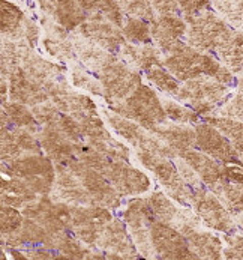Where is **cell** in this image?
<instances>
[{
    "label": "cell",
    "mask_w": 243,
    "mask_h": 260,
    "mask_svg": "<svg viewBox=\"0 0 243 260\" xmlns=\"http://www.w3.org/2000/svg\"><path fill=\"white\" fill-rule=\"evenodd\" d=\"M164 67L183 83L201 75H209L227 86H233L237 83L236 74H233L225 65H222L218 57L194 48L185 41L176 45L167 54H164Z\"/></svg>",
    "instance_id": "cell-1"
},
{
    "label": "cell",
    "mask_w": 243,
    "mask_h": 260,
    "mask_svg": "<svg viewBox=\"0 0 243 260\" xmlns=\"http://www.w3.org/2000/svg\"><path fill=\"white\" fill-rule=\"evenodd\" d=\"M113 112L140 123L149 131L168 122L164 104L158 93L147 84L141 83L138 87L123 101L111 104Z\"/></svg>",
    "instance_id": "cell-2"
},
{
    "label": "cell",
    "mask_w": 243,
    "mask_h": 260,
    "mask_svg": "<svg viewBox=\"0 0 243 260\" xmlns=\"http://www.w3.org/2000/svg\"><path fill=\"white\" fill-rule=\"evenodd\" d=\"M230 96L231 86H227L209 75H201L185 81L176 100L206 117L218 113Z\"/></svg>",
    "instance_id": "cell-3"
},
{
    "label": "cell",
    "mask_w": 243,
    "mask_h": 260,
    "mask_svg": "<svg viewBox=\"0 0 243 260\" xmlns=\"http://www.w3.org/2000/svg\"><path fill=\"white\" fill-rule=\"evenodd\" d=\"M185 21L188 23V32L185 38L186 42L194 48L210 54H216V51L234 30L233 26H230L212 9L185 18Z\"/></svg>",
    "instance_id": "cell-4"
},
{
    "label": "cell",
    "mask_w": 243,
    "mask_h": 260,
    "mask_svg": "<svg viewBox=\"0 0 243 260\" xmlns=\"http://www.w3.org/2000/svg\"><path fill=\"white\" fill-rule=\"evenodd\" d=\"M137 159L155 176V179L171 199L183 206L191 205L192 188L185 182L170 158L150 150L137 149Z\"/></svg>",
    "instance_id": "cell-5"
},
{
    "label": "cell",
    "mask_w": 243,
    "mask_h": 260,
    "mask_svg": "<svg viewBox=\"0 0 243 260\" xmlns=\"http://www.w3.org/2000/svg\"><path fill=\"white\" fill-rule=\"evenodd\" d=\"M2 173L20 178L41 196H50L56 179V164L44 155H27L12 162H2Z\"/></svg>",
    "instance_id": "cell-6"
},
{
    "label": "cell",
    "mask_w": 243,
    "mask_h": 260,
    "mask_svg": "<svg viewBox=\"0 0 243 260\" xmlns=\"http://www.w3.org/2000/svg\"><path fill=\"white\" fill-rule=\"evenodd\" d=\"M122 220L126 224L138 253L144 259H158L152 244V224L156 220L146 197H134L128 200L122 211Z\"/></svg>",
    "instance_id": "cell-7"
},
{
    "label": "cell",
    "mask_w": 243,
    "mask_h": 260,
    "mask_svg": "<svg viewBox=\"0 0 243 260\" xmlns=\"http://www.w3.org/2000/svg\"><path fill=\"white\" fill-rule=\"evenodd\" d=\"M113 218L111 211L99 205H71L70 232L86 245L96 248L102 230Z\"/></svg>",
    "instance_id": "cell-8"
},
{
    "label": "cell",
    "mask_w": 243,
    "mask_h": 260,
    "mask_svg": "<svg viewBox=\"0 0 243 260\" xmlns=\"http://www.w3.org/2000/svg\"><path fill=\"white\" fill-rule=\"evenodd\" d=\"M191 206L195 211V214L201 218L204 227L221 233L236 232L237 224L234 215L207 186L192 191Z\"/></svg>",
    "instance_id": "cell-9"
},
{
    "label": "cell",
    "mask_w": 243,
    "mask_h": 260,
    "mask_svg": "<svg viewBox=\"0 0 243 260\" xmlns=\"http://www.w3.org/2000/svg\"><path fill=\"white\" fill-rule=\"evenodd\" d=\"M96 77L104 87V98L110 106L126 100L143 83L138 70L129 67L120 57L107 65Z\"/></svg>",
    "instance_id": "cell-10"
},
{
    "label": "cell",
    "mask_w": 243,
    "mask_h": 260,
    "mask_svg": "<svg viewBox=\"0 0 243 260\" xmlns=\"http://www.w3.org/2000/svg\"><path fill=\"white\" fill-rule=\"evenodd\" d=\"M108 125L129 145H132L135 149L150 150L159 155H164L167 158H176V150L170 148L165 142H162L155 133L146 129L140 123L126 119L117 113H107L105 114Z\"/></svg>",
    "instance_id": "cell-11"
},
{
    "label": "cell",
    "mask_w": 243,
    "mask_h": 260,
    "mask_svg": "<svg viewBox=\"0 0 243 260\" xmlns=\"http://www.w3.org/2000/svg\"><path fill=\"white\" fill-rule=\"evenodd\" d=\"M146 199L156 220L173 225L177 230H180L185 236L191 233L192 230L204 227L201 218L195 214L194 209L191 211L188 208H182L183 205L177 203L167 192L164 194L161 191H155L149 194Z\"/></svg>",
    "instance_id": "cell-12"
},
{
    "label": "cell",
    "mask_w": 243,
    "mask_h": 260,
    "mask_svg": "<svg viewBox=\"0 0 243 260\" xmlns=\"http://www.w3.org/2000/svg\"><path fill=\"white\" fill-rule=\"evenodd\" d=\"M71 172L81 181L86 189L95 199V203L108 209H117L122 206V194L105 178L101 172L87 166L80 158H72L65 164Z\"/></svg>",
    "instance_id": "cell-13"
},
{
    "label": "cell",
    "mask_w": 243,
    "mask_h": 260,
    "mask_svg": "<svg viewBox=\"0 0 243 260\" xmlns=\"http://www.w3.org/2000/svg\"><path fill=\"white\" fill-rule=\"evenodd\" d=\"M23 215L35 220L51 233L66 232L71 225V205L53 200L51 196H39L21 209Z\"/></svg>",
    "instance_id": "cell-14"
},
{
    "label": "cell",
    "mask_w": 243,
    "mask_h": 260,
    "mask_svg": "<svg viewBox=\"0 0 243 260\" xmlns=\"http://www.w3.org/2000/svg\"><path fill=\"white\" fill-rule=\"evenodd\" d=\"M101 173L123 197L141 196L152 188L150 178L140 169L131 166L129 161L110 158Z\"/></svg>",
    "instance_id": "cell-15"
},
{
    "label": "cell",
    "mask_w": 243,
    "mask_h": 260,
    "mask_svg": "<svg viewBox=\"0 0 243 260\" xmlns=\"http://www.w3.org/2000/svg\"><path fill=\"white\" fill-rule=\"evenodd\" d=\"M150 233H152V244L158 254V259H198L197 254L191 250L188 238L173 225L155 220L152 224Z\"/></svg>",
    "instance_id": "cell-16"
},
{
    "label": "cell",
    "mask_w": 243,
    "mask_h": 260,
    "mask_svg": "<svg viewBox=\"0 0 243 260\" xmlns=\"http://www.w3.org/2000/svg\"><path fill=\"white\" fill-rule=\"evenodd\" d=\"M44 87L48 92L51 101L57 106V109L60 112L71 114L77 120H81L89 114H98V107L93 100L72 90L65 78L51 80L45 83Z\"/></svg>",
    "instance_id": "cell-17"
},
{
    "label": "cell",
    "mask_w": 243,
    "mask_h": 260,
    "mask_svg": "<svg viewBox=\"0 0 243 260\" xmlns=\"http://www.w3.org/2000/svg\"><path fill=\"white\" fill-rule=\"evenodd\" d=\"M195 148L198 150L225 164H242L237 149L216 126L206 120L200 122L195 125Z\"/></svg>",
    "instance_id": "cell-18"
},
{
    "label": "cell",
    "mask_w": 243,
    "mask_h": 260,
    "mask_svg": "<svg viewBox=\"0 0 243 260\" xmlns=\"http://www.w3.org/2000/svg\"><path fill=\"white\" fill-rule=\"evenodd\" d=\"M77 32L111 53H119L122 45L126 42L122 29L114 23L107 21V18L99 14L89 15V18L78 26Z\"/></svg>",
    "instance_id": "cell-19"
},
{
    "label": "cell",
    "mask_w": 243,
    "mask_h": 260,
    "mask_svg": "<svg viewBox=\"0 0 243 260\" xmlns=\"http://www.w3.org/2000/svg\"><path fill=\"white\" fill-rule=\"evenodd\" d=\"M96 248L105 251L107 254H119L123 260H132L141 257L135 242L132 241L129 230L123 220L113 218L102 230Z\"/></svg>",
    "instance_id": "cell-20"
},
{
    "label": "cell",
    "mask_w": 243,
    "mask_h": 260,
    "mask_svg": "<svg viewBox=\"0 0 243 260\" xmlns=\"http://www.w3.org/2000/svg\"><path fill=\"white\" fill-rule=\"evenodd\" d=\"M51 199L70 205H96L92 194L65 164H56V179Z\"/></svg>",
    "instance_id": "cell-21"
},
{
    "label": "cell",
    "mask_w": 243,
    "mask_h": 260,
    "mask_svg": "<svg viewBox=\"0 0 243 260\" xmlns=\"http://www.w3.org/2000/svg\"><path fill=\"white\" fill-rule=\"evenodd\" d=\"M150 32L153 44L167 54L176 45H179L183 38H186L188 23L185 18L179 15H158L153 21H150Z\"/></svg>",
    "instance_id": "cell-22"
},
{
    "label": "cell",
    "mask_w": 243,
    "mask_h": 260,
    "mask_svg": "<svg viewBox=\"0 0 243 260\" xmlns=\"http://www.w3.org/2000/svg\"><path fill=\"white\" fill-rule=\"evenodd\" d=\"M9 98L11 101L35 107L38 104L47 103L50 98L45 87L27 74L21 67L17 68L9 77Z\"/></svg>",
    "instance_id": "cell-23"
},
{
    "label": "cell",
    "mask_w": 243,
    "mask_h": 260,
    "mask_svg": "<svg viewBox=\"0 0 243 260\" xmlns=\"http://www.w3.org/2000/svg\"><path fill=\"white\" fill-rule=\"evenodd\" d=\"M179 156H182L198 173L203 184L207 186L209 189L218 184L227 182L228 164L221 162L207 153H204L201 150H194V149H189V150L180 153Z\"/></svg>",
    "instance_id": "cell-24"
},
{
    "label": "cell",
    "mask_w": 243,
    "mask_h": 260,
    "mask_svg": "<svg viewBox=\"0 0 243 260\" xmlns=\"http://www.w3.org/2000/svg\"><path fill=\"white\" fill-rule=\"evenodd\" d=\"M42 12L68 29L70 32L77 30L87 18L89 14L78 5L77 0H38Z\"/></svg>",
    "instance_id": "cell-25"
},
{
    "label": "cell",
    "mask_w": 243,
    "mask_h": 260,
    "mask_svg": "<svg viewBox=\"0 0 243 260\" xmlns=\"http://www.w3.org/2000/svg\"><path fill=\"white\" fill-rule=\"evenodd\" d=\"M71 41L74 44L78 59L81 60V65L90 70L92 73H95V75L99 71H102L107 65L119 59L116 53H111L102 47H99L98 44L89 41L87 38L81 37L78 32L71 34Z\"/></svg>",
    "instance_id": "cell-26"
},
{
    "label": "cell",
    "mask_w": 243,
    "mask_h": 260,
    "mask_svg": "<svg viewBox=\"0 0 243 260\" xmlns=\"http://www.w3.org/2000/svg\"><path fill=\"white\" fill-rule=\"evenodd\" d=\"M2 245H8L9 248H27L33 245L53 248V233L36 223L35 220L26 217L23 225L17 232L8 236H2Z\"/></svg>",
    "instance_id": "cell-27"
},
{
    "label": "cell",
    "mask_w": 243,
    "mask_h": 260,
    "mask_svg": "<svg viewBox=\"0 0 243 260\" xmlns=\"http://www.w3.org/2000/svg\"><path fill=\"white\" fill-rule=\"evenodd\" d=\"M117 56L129 67L147 73L155 67H164V54L155 44H131L125 42Z\"/></svg>",
    "instance_id": "cell-28"
},
{
    "label": "cell",
    "mask_w": 243,
    "mask_h": 260,
    "mask_svg": "<svg viewBox=\"0 0 243 260\" xmlns=\"http://www.w3.org/2000/svg\"><path fill=\"white\" fill-rule=\"evenodd\" d=\"M45 155L54 161V164H66L75 158L74 142L56 126H42L36 134Z\"/></svg>",
    "instance_id": "cell-29"
},
{
    "label": "cell",
    "mask_w": 243,
    "mask_h": 260,
    "mask_svg": "<svg viewBox=\"0 0 243 260\" xmlns=\"http://www.w3.org/2000/svg\"><path fill=\"white\" fill-rule=\"evenodd\" d=\"M152 133H155L162 142L176 150L177 155L195 148V126H191L189 123L165 122L156 126Z\"/></svg>",
    "instance_id": "cell-30"
},
{
    "label": "cell",
    "mask_w": 243,
    "mask_h": 260,
    "mask_svg": "<svg viewBox=\"0 0 243 260\" xmlns=\"http://www.w3.org/2000/svg\"><path fill=\"white\" fill-rule=\"evenodd\" d=\"M21 68L33 77L36 81H39L42 86L51 80H60L63 78L65 74V68L57 65V63H51L48 60H45L44 57H41L39 54H36L33 48L29 45L23 54L21 59Z\"/></svg>",
    "instance_id": "cell-31"
},
{
    "label": "cell",
    "mask_w": 243,
    "mask_h": 260,
    "mask_svg": "<svg viewBox=\"0 0 243 260\" xmlns=\"http://www.w3.org/2000/svg\"><path fill=\"white\" fill-rule=\"evenodd\" d=\"M191 250L198 259L219 260L224 253V239L210 230L197 229L186 235Z\"/></svg>",
    "instance_id": "cell-32"
},
{
    "label": "cell",
    "mask_w": 243,
    "mask_h": 260,
    "mask_svg": "<svg viewBox=\"0 0 243 260\" xmlns=\"http://www.w3.org/2000/svg\"><path fill=\"white\" fill-rule=\"evenodd\" d=\"M222 65H225L233 74L243 73V32L234 29L222 47L215 54Z\"/></svg>",
    "instance_id": "cell-33"
},
{
    "label": "cell",
    "mask_w": 243,
    "mask_h": 260,
    "mask_svg": "<svg viewBox=\"0 0 243 260\" xmlns=\"http://www.w3.org/2000/svg\"><path fill=\"white\" fill-rule=\"evenodd\" d=\"M2 35L12 41H24L27 17L14 3L2 0Z\"/></svg>",
    "instance_id": "cell-34"
},
{
    "label": "cell",
    "mask_w": 243,
    "mask_h": 260,
    "mask_svg": "<svg viewBox=\"0 0 243 260\" xmlns=\"http://www.w3.org/2000/svg\"><path fill=\"white\" fill-rule=\"evenodd\" d=\"M78 5L89 14H99L105 17L108 21L114 23L116 26L122 27L125 21V14L122 8L119 6L117 0H77Z\"/></svg>",
    "instance_id": "cell-35"
},
{
    "label": "cell",
    "mask_w": 243,
    "mask_h": 260,
    "mask_svg": "<svg viewBox=\"0 0 243 260\" xmlns=\"http://www.w3.org/2000/svg\"><path fill=\"white\" fill-rule=\"evenodd\" d=\"M204 120L210 125L216 126L233 145L237 149V152H243V120L240 119H233V117H225V116H206Z\"/></svg>",
    "instance_id": "cell-36"
},
{
    "label": "cell",
    "mask_w": 243,
    "mask_h": 260,
    "mask_svg": "<svg viewBox=\"0 0 243 260\" xmlns=\"http://www.w3.org/2000/svg\"><path fill=\"white\" fill-rule=\"evenodd\" d=\"M2 109L6 112V114L9 116V119L12 120V123L15 126L24 128L33 134H38L41 129V123L38 122V119L35 117V114L32 110H29V106L11 101V103H5L2 104Z\"/></svg>",
    "instance_id": "cell-37"
},
{
    "label": "cell",
    "mask_w": 243,
    "mask_h": 260,
    "mask_svg": "<svg viewBox=\"0 0 243 260\" xmlns=\"http://www.w3.org/2000/svg\"><path fill=\"white\" fill-rule=\"evenodd\" d=\"M210 189L221 199V202L230 209L233 215L243 212V184L222 182Z\"/></svg>",
    "instance_id": "cell-38"
},
{
    "label": "cell",
    "mask_w": 243,
    "mask_h": 260,
    "mask_svg": "<svg viewBox=\"0 0 243 260\" xmlns=\"http://www.w3.org/2000/svg\"><path fill=\"white\" fill-rule=\"evenodd\" d=\"M212 8L230 26L243 32V0H212Z\"/></svg>",
    "instance_id": "cell-39"
},
{
    "label": "cell",
    "mask_w": 243,
    "mask_h": 260,
    "mask_svg": "<svg viewBox=\"0 0 243 260\" xmlns=\"http://www.w3.org/2000/svg\"><path fill=\"white\" fill-rule=\"evenodd\" d=\"M147 80L156 86V89H159L162 93L168 95V96H177L179 92H180V80H177L165 67H155L152 70H149L146 73Z\"/></svg>",
    "instance_id": "cell-40"
},
{
    "label": "cell",
    "mask_w": 243,
    "mask_h": 260,
    "mask_svg": "<svg viewBox=\"0 0 243 260\" xmlns=\"http://www.w3.org/2000/svg\"><path fill=\"white\" fill-rule=\"evenodd\" d=\"M122 32L125 39L131 44H152V32H150V23L137 18V17H126L122 26Z\"/></svg>",
    "instance_id": "cell-41"
},
{
    "label": "cell",
    "mask_w": 243,
    "mask_h": 260,
    "mask_svg": "<svg viewBox=\"0 0 243 260\" xmlns=\"http://www.w3.org/2000/svg\"><path fill=\"white\" fill-rule=\"evenodd\" d=\"M71 78H72V84L78 89H83L92 95H98V96H104V87L99 81L98 77H92L86 70H83L81 65L74 63L71 67Z\"/></svg>",
    "instance_id": "cell-42"
},
{
    "label": "cell",
    "mask_w": 243,
    "mask_h": 260,
    "mask_svg": "<svg viewBox=\"0 0 243 260\" xmlns=\"http://www.w3.org/2000/svg\"><path fill=\"white\" fill-rule=\"evenodd\" d=\"M162 104H164V109H165V113L170 120L177 122V123H192V125L200 123V114L194 112L186 104H183L180 101L168 100V98H164Z\"/></svg>",
    "instance_id": "cell-43"
},
{
    "label": "cell",
    "mask_w": 243,
    "mask_h": 260,
    "mask_svg": "<svg viewBox=\"0 0 243 260\" xmlns=\"http://www.w3.org/2000/svg\"><path fill=\"white\" fill-rule=\"evenodd\" d=\"M42 44L45 50L56 57L59 62H68V60H75L78 56L75 53L74 44L70 39H53V38L45 37L42 39Z\"/></svg>",
    "instance_id": "cell-44"
},
{
    "label": "cell",
    "mask_w": 243,
    "mask_h": 260,
    "mask_svg": "<svg viewBox=\"0 0 243 260\" xmlns=\"http://www.w3.org/2000/svg\"><path fill=\"white\" fill-rule=\"evenodd\" d=\"M117 3L128 17L143 18L149 23L156 18L152 0H117Z\"/></svg>",
    "instance_id": "cell-45"
},
{
    "label": "cell",
    "mask_w": 243,
    "mask_h": 260,
    "mask_svg": "<svg viewBox=\"0 0 243 260\" xmlns=\"http://www.w3.org/2000/svg\"><path fill=\"white\" fill-rule=\"evenodd\" d=\"M24 221L23 212L18 211V208L2 205L0 208V225H2V236H8L14 232H17Z\"/></svg>",
    "instance_id": "cell-46"
},
{
    "label": "cell",
    "mask_w": 243,
    "mask_h": 260,
    "mask_svg": "<svg viewBox=\"0 0 243 260\" xmlns=\"http://www.w3.org/2000/svg\"><path fill=\"white\" fill-rule=\"evenodd\" d=\"M32 112L42 126H56V128H59V122L63 113L57 109V106L53 101L38 104L35 107H32Z\"/></svg>",
    "instance_id": "cell-47"
},
{
    "label": "cell",
    "mask_w": 243,
    "mask_h": 260,
    "mask_svg": "<svg viewBox=\"0 0 243 260\" xmlns=\"http://www.w3.org/2000/svg\"><path fill=\"white\" fill-rule=\"evenodd\" d=\"M2 192L21 196V197L29 199L30 202H33L39 197L38 192L26 181H23L20 178H11V176H9V179H2Z\"/></svg>",
    "instance_id": "cell-48"
},
{
    "label": "cell",
    "mask_w": 243,
    "mask_h": 260,
    "mask_svg": "<svg viewBox=\"0 0 243 260\" xmlns=\"http://www.w3.org/2000/svg\"><path fill=\"white\" fill-rule=\"evenodd\" d=\"M224 253L222 257L228 260H243V233H224Z\"/></svg>",
    "instance_id": "cell-49"
},
{
    "label": "cell",
    "mask_w": 243,
    "mask_h": 260,
    "mask_svg": "<svg viewBox=\"0 0 243 260\" xmlns=\"http://www.w3.org/2000/svg\"><path fill=\"white\" fill-rule=\"evenodd\" d=\"M174 164H176V167H177V170H179V173L182 175V178L185 179V182L188 184V185L192 188V191L194 189H200V188H204V184H203V181H201V178L198 176V173L182 158V156H176L174 158Z\"/></svg>",
    "instance_id": "cell-50"
},
{
    "label": "cell",
    "mask_w": 243,
    "mask_h": 260,
    "mask_svg": "<svg viewBox=\"0 0 243 260\" xmlns=\"http://www.w3.org/2000/svg\"><path fill=\"white\" fill-rule=\"evenodd\" d=\"M216 114L219 116H225V117H233V119H240L243 120V93L242 92H236L233 93L227 103L218 110Z\"/></svg>",
    "instance_id": "cell-51"
},
{
    "label": "cell",
    "mask_w": 243,
    "mask_h": 260,
    "mask_svg": "<svg viewBox=\"0 0 243 260\" xmlns=\"http://www.w3.org/2000/svg\"><path fill=\"white\" fill-rule=\"evenodd\" d=\"M183 18L194 17L200 12L212 9V0H177Z\"/></svg>",
    "instance_id": "cell-52"
},
{
    "label": "cell",
    "mask_w": 243,
    "mask_h": 260,
    "mask_svg": "<svg viewBox=\"0 0 243 260\" xmlns=\"http://www.w3.org/2000/svg\"><path fill=\"white\" fill-rule=\"evenodd\" d=\"M152 3H153L155 11L159 15H170V14L179 15V14H182L177 0H152Z\"/></svg>",
    "instance_id": "cell-53"
},
{
    "label": "cell",
    "mask_w": 243,
    "mask_h": 260,
    "mask_svg": "<svg viewBox=\"0 0 243 260\" xmlns=\"http://www.w3.org/2000/svg\"><path fill=\"white\" fill-rule=\"evenodd\" d=\"M27 203H30V200L26 199V197L15 196V194H8V192H2V205H8V206H14V208L23 209Z\"/></svg>",
    "instance_id": "cell-54"
},
{
    "label": "cell",
    "mask_w": 243,
    "mask_h": 260,
    "mask_svg": "<svg viewBox=\"0 0 243 260\" xmlns=\"http://www.w3.org/2000/svg\"><path fill=\"white\" fill-rule=\"evenodd\" d=\"M234 220H236V224H237V229H240V232L243 233V212L234 214Z\"/></svg>",
    "instance_id": "cell-55"
},
{
    "label": "cell",
    "mask_w": 243,
    "mask_h": 260,
    "mask_svg": "<svg viewBox=\"0 0 243 260\" xmlns=\"http://www.w3.org/2000/svg\"><path fill=\"white\" fill-rule=\"evenodd\" d=\"M236 84H237V90L243 93V73L239 75V78H237V83H236Z\"/></svg>",
    "instance_id": "cell-56"
},
{
    "label": "cell",
    "mask_w": 243,
    "mask_h": 260,
    "mask_svg": "<svg viewBox=\"0 0 243 260\" xmlns=\"http://www.w3.org/2000/svg\"><path fill=\"white\" fill-rule=\"evenodd\" d=\"M239 155H240V161H242V162H243V152H240Z\"/></svg>",
    "instance_id": "cell-57"
}]
</instances>
